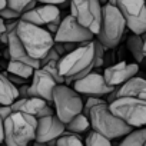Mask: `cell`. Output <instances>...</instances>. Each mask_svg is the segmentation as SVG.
<instances>
[{
    "label": "cell",
    "instance_id": "cell-9",
    "mask_svg": "<svg viewBox=\"0 0 146 146\" xmlns=\"http://www.w3.org/2000/svg\"><path fill=\"white\" fill-rule=\"evenodd\" d=\"M127 29L135 35L146 33V0H117Z\"/></svg>",
    "mask_w": 146,
    "mask_h": 146
},
{
    "label": "cell",
    "instance_id": "cell-38",
    "mask_svg": "<svg viewBox=\"0 0 146 146\" xmlns=\"http://www.w3.org/2000/svg\"><path fill=\"white\" fill-rule=\"evenodd\" d=\"M6 7H9V2L7 0H0V10H3Z\"/></svg>",
    "mask_w": 146,
    "mask_h": 146
},
{
    "label": "cell",
    "instance_id": "cell-18",
    "mask_svg": "<svg viewBox=\"0 0 146 146\" xmlns=\"http://www.w3.org/2000/svg\"><path fill=\"white\" fill-rule=\"evenodd\" d=\"M7 50H9V60H10V59H13V60H20V62H25V63L32 64V66L36 67V69L42 67L40 60H37V59H35V57H32V56L29 54V52L26 50L25 44L22 43V40H20V37L17 36L16 32L10 33V36H9Z\"/></svg>",
    "mask_w": 146,
    "mask_h": 146
},
{
    "label": "cell",
    "instance_id": "cell-2",
    "mask_svg": "<svg viewBox=\"0 0 146 146\" xmlns=\"http://www.w3.org/2000/svg\"><path fill=\"white\" fill-rule=\"evenodd\" d=\"M16 33L20 37L29 54L37 60H42L53 49L56 42L54 36L46 27L33 25L23 19H20Z\"/></svg>",
    "mask_w": 146,
    "mask_h": 146
},
{
    "label": "cell",
    "instance_id": "cell-20",
    "mask_svg": "<svg viewBox=\"0 0 146 146\" xmlns=\"http://www.w3.org/2000/svg\"><path fill=\"white\" fill-rule=\"evenodd\" d=\"M126 46H127L129 52L132 53L133 59H135L137 63H142V62L146 59V56H145V40H143V36H142V35H135V33H132V35L127 37Z\"/></svg>",
    "mask_w": 146,
    "mask_h": 146
},
{
    "label": "cell",
    "instance_id": "cell-33",
    "mask_svg": "<svg viewBox=\"0 0 146 146\" xmlns=\"http://www.w3.org/2000/svg\"><path fill=\"white\" fill-rule=\"evenodd\" d=\"M5 73L7 75V78H9L15 85H17V86H22V85H25V83L27 82V79H23V78H20V76H16V75H13V73H7L6 70H5Z\"/></svg>",
    "mask_w": 146,
    "mask_h": 146
},
{
    "label": "cell",
    "instance_id": "cell-16",
    "mask_svg": "<svg viewBox=\"0 0 146 146\" xmlns=\"http://www.w3.org/2000/svg\"><path fill=\"white\" fill-rule=\"evenodd\" d=\"M59 17H62L60 7L56 5H49V3H42L40 6H36L35 9L25 12L22 16L23 20H27L33 25L43 26V27Z\"/></svg>",
    "mask_w": 146,
    "mask_h": 146
},
{
    "label": "cell",
    "instance_id": "cell-42",
    "mask_svg": "<svg viewBox=\"0 0 146 146\" xmlns=\"http://www.w3.org/2000/svg\"><path fill=\"white\" fill-rule=\"evenodd\" d=\"M145 146H146V145H145Z\"/></svg>",
    "mask_w": 146,
    "mask_h": 146
},
{
    "label": "cell",
    "instance_id": "cell-25",
    "mask_svg": "<svg viewBox=\"0 0 146 146\" xmlns=\"http://www.w3.org/2000/svg\"><path fill=\"white\" fill-rule=\"evenodd\" d=\"M56 146H86L85 142H82L80 136L78 133H72V132H64L57 140Z\"/></svg>",
    "mask_w": 146,
    "mask_h": 146
},
{
    "label": "cell",
    "instance_id": "cell-30",
    "mask_svg": "<svg viewBox=\"0 0 146 146\" xmlns=\"http://www.w3.org/2000/svg\"><path fill=\"white\" fill-rule=\"evenodd\" d=\"M60 59H62V56L56 52V49L53 47L42 60H40V63H42V66H44L46 63H49V62H60Z\"/></svg>",
    "mask_w": 146,
    "mask_h": 146
},
{
    "label": "cell",
    "instance_id": "cell-12",
    "mask_svg": "<svg viewBox=\"0 0 146 146\" xmlns=\"http://www.w3.org/2000/svg\"><path fill=\"white\" fill-rule=\"evenodd\" d=\"M73 88H75L80 95L85 96H109L112 92L116 90L115 86L108 85V82L105 80V76L96 72H90L89 75H86L85 78L75 80L73 82Z\"/></svg>",
    "mask_w": 146,
    "mask_h": 146
},
{
    "label": "cell",
    "instance_id": "cell-11",
    "mask_svg": "<svg viewBox=\"0 0 146 146\" xmlns=\"http://www.w3.org/2000/svg\"><path fill=\"white\" fill-rule=\"evenodd\" d=\"M57 85H62L56 76L46 67H39L35 70V75L30 79V96L42 98L50 105L53 103V92Z\"/></svg>",
    "mask_w": 146,
    "mask_h": 146
},
{
    "label": "cell",
    "instance_id": "cell-36",
    "mask_svg": "<svg viewBox=\"0 0 146 146\" xmlns=\"http://www.w3.org/2000/svg\"><path fill=\"white\" fill-rule=\"evenodd\" d=\"M70 2V0H39V3H49V5H56L59 7H62L64 3Z\"/></svg>",
    "mask_w": 146,
    "mask_h": 146
},
{
    "label": "cell",
    "instance_id": "cell-34",
    "mask_svg": "<svg viewBox=\"0 0 146 146\" xmlns=\"http://www.w3.org/2000/svg\"><path fill=\"white\" fill-rule=\"evenodd\" d=\"M19 93H20V98H29L30 96V85H22L19 86Z\"/></svg>",
    "mask_w": 146,
    "mask_h": 146
},
{
    "label": "cell",
    "instance_id": "cell-26",
    "mask_svg": "<svg viewBox=\"0 0 146 146\" xmlns=\"http://www.w3.org/2000/svg\"><path fill=\"white\" fill-rule=\"evenodd\" d=\"M93 43H95V67H102L103 62H105V53H106L108 47L99 39H95Z\"/></svg>",
    "mask_w": 146,
    "mask_h": 146
},
{
    "label": "cell",
    "instance_id": "cell-13",
    "mask_svg": "<svg viewBox=\"0 0 146 146\" xmlns=\"http://www.w3.org/2000/svg\"><path fill=\"white\" fill-rule=\"evenodd\" d=\"M64 132H66V123L62 122L56 113L37 119V133H36L37 142L49 143L52 140L59 139Z\"/></svg>",
    "mask_w": 146,
    "mask_h": 146
},
{
    "label": "cell",
    "instance_id": "cell-19",
    "mask_svg": "<svg viewBox=\"0 0 146 146\" xmlns=\"http://www.w3.org/2000/svg\"><path fill=\"white\" fill-rule=\"evenodd\" d=\"M19 98V86L15 85L3 72L0 75V105H13Z\"/></svg>",
    "mask_w": 146,
    "mask_h": 146
},
{
    "label": "cell",
    "instance_id": "cell-22",
    "mask_svg": "<svg viewBox=\"0 0 146 146\" xmlns=\"http://www.w3.org/2000/svg\"><path fill=\"white\" fill-rule=\"evenodd\" d=\"M90 126H92L90 117L86 116L85 113H80V115H78L76 117H73L69 123H66V130H67V132H72V133L82 135V133L88 132Z\"/></svg>",
    "mask_w": 146,
    "mask_h": 146
},
{
    "label": "cell",
    "instance_id": "cell-24",
    "mask_svg": "<svg viewBox=\"0 0 146 146\" xmlns=\"http://www.w3.org/2000/svg\"><path fill=\"white\" fill-rule=\"evenodd\" d=\"M85 145L86 146H113L112 145V139L106 137L105 135L96 132V130H92L86 139H85Z\"/></svg>",
    "mask_w": 146,
    "mask_h": 146
},
{
    "label": "cell",
    "instance_id": "cell-29",
    "mask_svg": "<svg viewBox=\"0 0 146 146\" xmlns=\"http://www.w3.org/2000/svg\"><path fill=\"white\" fill-rule=\"evenodd\" d=\"M7 2H9V7H12L20 13H25L32 0H7Z\"/></svg>",
    "mask_w": 146,
    "mask_h": 146
},
{
    "label": "cell",
    "instance_id": "cell-6",
    "mask_svg": "<svg viewBox=\"0 0 146 146\" xmlns=\"http://www.w3.org/2000/svg\"><path fill=\"white\" fill-rule=\"evenodd\" d=\"M53 105H54L56 115L64 123H69L73 117L83 113V108H85L82 95L75 88H70L66 83L57 85L54 88Z\"/></svg>",
    "mask_w": 146,
    "mask_h": 146
},
{
    "label": "cell",
    "instance_id": "cell-1",
    "mask_svg": "<svg viewBox=\"0 0 146 146\" xmlns=\"http://www.w3.org/2000/svg\"><path fill=\"white\" fill-rule=\"evenodd\" d=\"M60 73L66 78V85L79 80L95 69V43L93 40L88 44H83L63 56L59 62Z\"/></svg>",
    "mask_w": 146,
    "mask_h": 146
},
{
    "label": "cell",
    "instance_id": "cell-17",
    "mask_svg": "<svg viewBox=\"0 0 146 146\" xmlns=\"http://www.w3.org/2000/svg\"><path fill=\"white\" fill-rule=\"evenodd\" d=\"M117 98H139V99L146 100V79H143L137 75L133 76L123 85L117 86L116 90L108 96V99H109L108 102L110 103Z\"/></svg>",
    "mask_w": 146,
    "mask_h": 146
},
{
    "label": "cell",
    "instance_id": "cell-41",
    "mask_svg": "<svg viewBox=\"0 0 146 146\" xmlns=\"http://www.w3.org/2000/svg\"><path fill=\"white\" fill-rule=\"evenodd\" d=\"M3 146H5V145H3Z\"/></svg>",
    "mask_w": 146,
    "mask_h": 146
},
{
    "label": "cell",
    "instance_id": "cell-28",
    "mask_svg": "<svg viewBox=\"0 0 146 146\" xmlns=\"http://www.w3.org/2000/svg\"><path fill=\"white\" fill-rule=\"evenodd\" d=\"M0 16L5 20H17V19H22L23 13H20V12L12 9V7H6L3 10H0Z\"/></svg>",
    "mask_w": 146,
    "mask_h": 146
},
{
    "label": "cell",
    "instance_id": "cell-27",
    "mask_svg": "<svg viewBox=\"0 0 146 146\" xmlns=\"http://www.w3.org/2000/svg\"><path fill=\"white\" fill-rule=\"evenodd\" d=\"M102 103H106V100H105L103 98H99V96H88V99H86V102H85L83 113H85L86 116H89L90 110H92L95 106L102 105ZM108 103H109V102H108Z\"/></svg>",
    "mask_w": 146,
    "mask_h": 146
},
{
    "label": "cell",
    "instance_id": "cell-32",
    "mask_svg": "<svg viewBox=\"0 0 146 146\" xmlns=\"http://www.w3.org/2000/svg\"><path fill=\"white\" fill-rule=\"evenodd\" d=\"M12 113H13L12 105H2V108H0V117H2V122H5Z\"/></svg>",
    "mask_w": 146,
    "mask_h": 146
},
{
    "label": "cell",
    "instance_id": "cell-39",
    "mask_svg": "<svg viewBox=\"0 0 146 146\" xmlns=\"http://www.w3.org/2000/svg\"><path fill=\"white\" fill-rule=\"evenodd\" d=\"M142 36H143V40H145V56H146V33L142 35Z\"/></svg>",
    "mask_w": 146,
    "mask_h": 146
},
{
    "label": "cell",
    "instance_id": "cell-7",
    "mask_svg": "<svg viewBox=\"0 0 146 146\" xmlns=\"http://www.w3.org/2000/svg\"><path fill=\"white\" fill-rule=\"evenodd\" d=\"M112 112L132 127H146V100L139 98H117L109 103Z\"/></svg>",
    "mask_w": 146,
    "mask_h": 146
},
{
    "label": "cell",
    "instance_id": "cell-40",
    "mask_svg": "<svg viewBox=\"0 0 146 146\" xmlns=\"http://www.w3.org/2000/svg\"><path fill=\"white\" fill-rule=\"evenodd\" d=\"M109 3H110V5H116L117 0H109Z\"/></svg>",
    "mask_w": 146,
    "mask_h": 146
},
{
    "label": "cell",
    "instance_id": "cell-23",
    "mask_svg": "<svg viewBox=\"0 0 146 146\" xmlns=\"http://www.w3.org/2000/svg\"><path fill=\"white\" fill-rule=\"evenodd\" d=\"M146 145V127L133 129L127 133L117 146H145Z\"/></svg>",
    "mask_w": 146,
    "mask_h": 146
},
{
    "label": "cell",
    "instance_id": "cell-35",
    "mask_svg": "<svg viewBox=\"0 0 146 146\" xmlns=\"http://www.w3.org/2000/svg\"><path fill=\"white\" fill-rule=\"evenodd\" d=\"M54 49H56V52L63 57V56H66L67 54V52H66V49H64V44H63V42H54V46H53Z\"/></svg>",
    "mask_w": 146,
    "mask_h": 146
},
{
    "label": "cell",
    "instance_id": "cell-8",
    "mask_svg": "<svg viewBox=\"0 0 146 146\" xmlns=\"http://www.w3.org/2000/svg\"><path fill=\"white\" fill-rule=\"evenodd\" d=\"M103 5L100 0H70V15L75 16L83 26L90 29L96 36L102 25Z\"/></svg>",
    "mask_w": 146,
    "mask_h": 146
},
{
    "label": "cell",
    "instance_id": "cell-37",
    "mask_svg": "<svg viewBox=\"0 0 146 146\" xmlns=\"http://www.w3.org/2000/svg\"><path fill=\"white\" fill-rule=\"evenodd\" d=\"M3 145H5V146H22V145L16 143L15 140H12V139L7 137V136H5V139H3Z\"/></svg>",
    "mask_w": 146,
    "mask_h": 146
},
{
    "label": "cell",
    "instance_id": "cell-14",
    "mask_svg": "<svg viewBox=\"0 0 146 146\" xmlns=\"http://www.w3.org/2000/svg\"><path fill=\"white\" fill-rule=\"evenodd\" d=\"M139 72V63H127V62H119L116 64H112L109 67L105 69L103 76L105 80L108 82V85L110 86H120L125 82H127L129 79H132L133 76L137 75Z\"/></svg>",
    "mask_w": 146,
    "mask_h": 146
},
{
    "label": "cell",
    "instance_id": "cell-4",
    "mask_svg": "<svg viewBox=\"0 0 146 146\" xmlns=\"http://www.w3.org/2000/svg\"><path fill=\"white\" fill-rule=\"evenodd\" d=\"M89 117H90L92 129L105 135L109 139L125 137L127 133H130L135 129L130 125H127L125 120H122L119 116H116L112 112L108 102L95 106L90 110Z\"/></svg>",
    "mask_w": 146,
    "mask_h": 146
},
{
    "label": "cell",
    "instance_id": "cell-10",
    "mask_svg": "<svg viewBox=\"0 0 146 146\" xmlns=\"http://www.w3.org/2000/svg\"><path fill=\"white\" fill-rule=\"evenodd\" d=\"M96 35L88 29L86 26H83L73 15H67L66 17H63L60 29L57 32V35L54 36L56 42H73V43H88L95 40Z\"/></svg>",
    "mask_w": 146,
    "mask_h": 146
},
{
    "label": "cell",
    "instance_id": "cell-3",
    "mask_svg": "<svg viewBox=\"0 0 146 146\" xmlns=\"http://www.w3.org/2000/svg\"><path fill=\"white\" fill-rule=\"evenodd\" d=\"M37 133V117L25 112H13L5 122H2V136L10 137L22 146H29V143L36 140Z\"/></svg>",
    "mask_w": 146,
    "mask_h": 146
},
{
    "label": "cell",
    "instance_id": "cell-31",
    "mask_svg": "<svg viewBox=\"0 0 146 146\" xmlns=\"http://www.w3.org/2000/svg\"><path fill=\"white\" fill-rule=\"evenodd\" d=\"M62 17H59V19H56V20H53V22H50L49 25H46L44 27L53 35V36H56L57 35V32H59V29H60V25H62Z\"/></svg>",
    "mask_w": 146,
    "mask_h": 146
},
{
    "label": "cell",
    "instance_id": "cell-15",
    "mask_svg": "<svg viewBox=\"0 0 146 146\" xmlns=\"http://www.w3.org/2000/svg\"><path fill=\"white\" fill-rule=\"evenodd\" d=\"M12 106H13V112H25V113L36 116L37 119L56 113V110L52 109V106L47 100H44L42 98H36V96L19 98Z\"/></svg>",
    "mask_w": 146,
    "mask_h": 146
},
{
    "label": "cell",
    "instance_id": "cell-21",
    "mask_svg": "<svg viewBox=\"0 0 146 146\" xmlns=\"http://www.w3.org/2000/svg\"><path fill=\"white\" fill-rule=\"evenodd\" d=\"M35 70H36V67H33L32 64L25 63V62H20V60H13V59L9 60L7 67H6V72L7 73H13V75L20 76V78L27 79V80L33 78Z\"/></svg>",
    "mask_w": 146,
    "mask_h": 146
},
{
    "label": "cell",
    "instance_id": "cell-5",
    "mask_svg": "<svg viewBox=\"0 0 146 146\" xmlns=\"http://www.w3.org/2000/svg\"><path fill=\"white\" fill-rule=\"evenodd\" d=\"M126 27H127V25H126V20H125L120 9L116 5L108 3L103 6L102 25H100V30L96 37L108 49H113L120 43Z\"/></svg>",
    "mask_w": 146,
    "mask_h": 146
}]
</instances>
